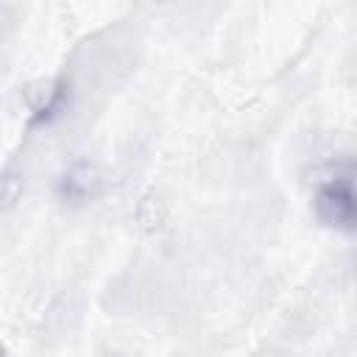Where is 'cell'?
<instances>
[{
    "instance_id": "6da1fadb",
    "label": "cell",
    "mask_w": 357,
    "mask_h": 357,
    "mask_svg": "<svg viewBox=\"0 0 357 357\" xmlns=\"http://www.w3.org/2000/svg\"><path fill=\"white\" fill-rule=\"evenodd\" d=\"M315 215L324 226L351 231L354 229V184L351 170H335L329 178H324L312 198Z\"/></svg>"
},
{
    "instance_id": "7a4b0ae2",
    "label": "cell",
    "mask_w": 357,
    "mask_h": 357,
    "mask_svg": "<svg viewBox=\"0 0 357 357\" xmlns=\"http://www.w3.org/2000/svg\"><path fill=\"white\" fill-rule=\"evenodd\" d=\"M100 187H103L100 170H98L95 165H89V162H75V165H70V167L61 173L59 184H56L59 198H61L64 204H84V201H92V198L100 192Z\"/></svg>"
},
{
    "instance_id": "3957f363",
    "label": "cell",
    "mask_w": 357,
    "mask_h": 357,
    "mask_svg": "<svg viewBox=\"0 0 357 357\" xmlns=\"http://www.w3.org/2000/svg\"><path fill=\"white\" fill-rule=\"evenodd\" d=\"M20 195V178L17 176H3L0 178V206L14 204Z\"/></svg>"
}]
</instances>
